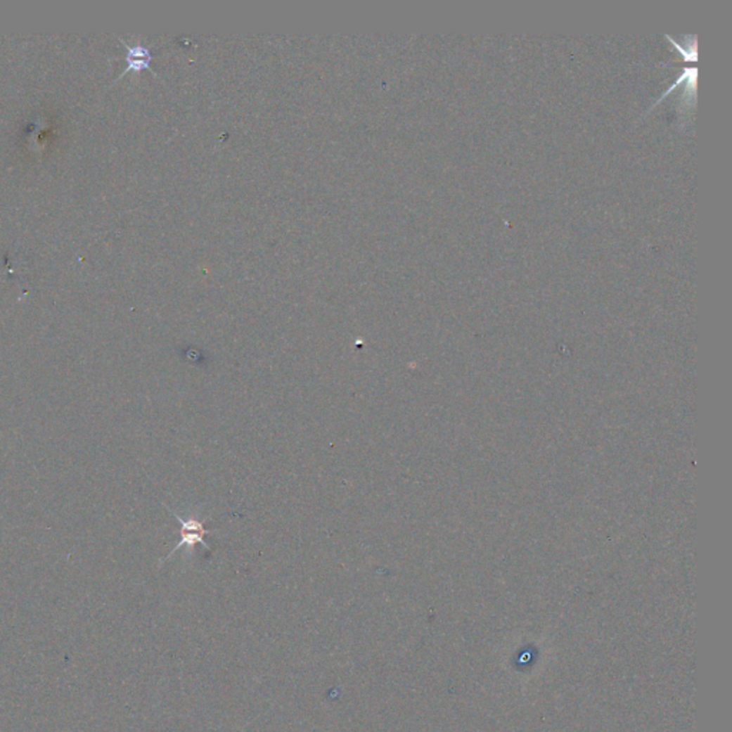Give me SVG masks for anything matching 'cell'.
Segmentation results:
<instances>
[{
  "mask_svg": "<svg viewBox=\"0 0 732 732\" xmlns=\"http://www.w3.org/2000/svg\"><path fill=\"white\" fill-rule=\"evenodd\" d=\"M169 512L175 516V518L178 520V522H179L181 527H182V531H181V534H182L181 541L176 544V546H175L174 549H172V552L169 553V556L174 555V553H175L178 549H181L182 546H188L189 549H192V548H193L195 545H198V544H200V545H203L206 549H209V546H207V545L205 544V541H203V537H205L206 534H209L210 531L205 529L202 521H199V520L196 518V516H189V518H184V516H181L179 513H176L175 511H172V509H169Z\"/></svg>",
  "mask_w": 732,
  "mask_h": 732,
  "instance_id": "6da1fadb",
  "label": "cell"
},
{
  "mask_svg": "<svg viewBox=\"0 0 732 732\" xmlns=\"http://www.w3.org/2000/svg\"><path fill=\"white\" fill-rule=\"evenodd\" d=\"M150 60H152L150 51L148 48L142 46L141 43H138V45L127 46V69L123 72V75L129 70L149 69Z\"/></svg>",
  "mask_w": 732,
  "mask_h": 732,
  "instance_id": "7a4b0ae2",
  "label": "cell"
}]
</instances>
